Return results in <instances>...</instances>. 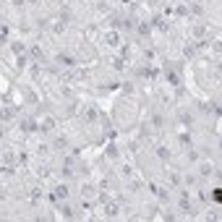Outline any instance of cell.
<instances>
[{
    "instance_id": "obj_1",
    "label": "cell",
    "mask_w": 222,
    "mask_h": 222,
    "mask_svg": "<svg viewBox=\"0 0 222 222\" xmlns=\"http://www.w3.org/2000/svg\"><path fill=\"white\" fill-rule=\"evenodd\" d=\"M52 125H55V123H52V120H50V118H47V120H45V123H42V131H52Z\"/></svg>"
}]
</instances>
